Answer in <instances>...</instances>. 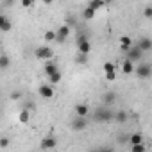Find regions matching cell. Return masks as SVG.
<instances>
[{"label":"cell","instance_id":"cell-31","mask_svg":"<svg viewBox=\"0 0 152 152\" xmlns=\"http://www.w3.org/2000/svg\"><path fill=\"white\" fill-rule=\"evenodd\" d=\"M22 6L23 7H31L32 6V0H22Z\"/></svg>","mask_w":152,"mask_h":152},{"label":"cell","instance_id":"cell-30","mask_svg":"<svg viewBox=\"0 0 152 152\" xmlns=\"http://www.w3.org/2000/svg\"><path fill=\"white\" fill-rule=\"evenodd\" d=\"M143 13H145V16H147V18H150V16H152V7H150V6H147Z\"/></svg>","mask_w":152,"mask_h":152},{"label":"cell","instance_id":"cell-9","mask_svg":"<svg viewBox=\"0 0 152 152\" xmlns=\"http://www.w3.org/2000/svg\"><path fill=\"white\" fill-rule=\"evenodd\" d=\"M57 145V140L54 138V136H47V138H43L41 140V143H39V148H43V150H48V148H54Z\"/></svg>","mask_w":152,"mask_h":152},{"label":"cell","instance_id":"cell-14","mask_svg":"<svg viewBox=\"0 0 152 152\" xmlns=\"http://www.w3.org/2000/svg\"><path fill=\"white\" fill-rule=\"evenodd\" d=\"M61 79H63V75H61V72H59V70L48 75V81H50V84H59V83H61Z\"/></svg>","mask_w":152,"mask_h":152},{"label":"cell","instance_id":"cell-20","mask_svg":"<svg viewBox=\"0 0 152 152\" xmlns=\"http://www.w3.org/2000/svg\"><path fill=\"white\" fill-rule=\"evenodd\" d=\"M106 6V2H104V0H91V2H90V7L91 9H95V11H99L100 7H104Z\"/></svg>","mask_w":152,"mask_h":152},{"label":"cell","instance_id":"cell-24","mask_svg":"<svg viewBox=\"0 0 152 152\" xmlns=\"http://www.w3.org/2000/svg\"><path fill=\"white\" fill-rule=\"evenodd\" d=\"M43 38H45L47 41H56V32H54V31H47V32L43 34Z\"/></svg>","mask_w":152,"mask_h":152},{"label":"cell","instance_id":"cell-4","mask_svg":"<svg viewBox=\"0 0 152 152\" xmlns=\"http://www.w3.org/2000/svg\"><path fill=\"white\" fill-rule=\"evenodd\" d=\"M141 57H143V52L138 48V47H129L127 48V59L129 61H132V63H140L141 61Z\"/></svg>","mask_w":152,"mask_h":152},{"label":"cell","instance_id":"cell-8","mask_svg":"<svg viewBox=\"0 0 152 152\" xmlns=\"http://www.w3.org/2000/svg\"><path fill=\"white\" fill-rule=\"evenodd\" d=\"M136 47L145 54V52H150V48H152V41H150V38L143 36V38H140V39H138V45H136Z\"/></svg>","mask_w":152,"mask_h":152},{"label":"cell","instance_id":"cell-13","mask_svg":"<svg viewBox=\"0 0 152 152\" xmlns=\"http://www.w3.org/2000/svg\"><path fill=\"white\" fill-rule=\"evenodd\" d=\"M90 113V107L86 104H77L75 106V115H79V116H86Z\"/></svg>","mask_w":152,"mask_h":152},{"label":"cell","instance_id":"cell-32","mask_svg":"<svg viewBox=\"0 0 152 152\" xmlns=\"http://www.w3.org/2000/svg\"><path fill=\"white\" fill-rule=\"evenodd\" d=\"M52 2H54V0H43V4H47V6H50Z\"/></svg>","mask_w":152,"mask_h":152},{"label":"cell","instance_id":"cell-19","mask_svg":"<svg viewBox=\"0 0 152 152\" xmlns=\"http://www.w3.org/2000/svg\"><path fill=\"white\" fill-rule=\"evenodd\" d=\"M127 140L131 141V145H134V143H141V141H143V136H141L140 132H134V134H131Z\"/></svg>","mask_w":152,"mask_h":152},{"label":"cell","instance_id":"cell-21","mask_svg":"<svg viewBox=\"0 0 152 152\" xmlns=\"http://www.w3.org/2000/svg\"><path fill=\"white\" fill-rule=\"evenodd\" d=\"M95 13H97V11H95V9H91V7L88 6V7L84 9L83 16H84V20H91V18H95Z\"/></svg>","mask_w":152,"mask_h":152},{"label":"cell","instance_id":"cell-2","mask_svg":"<svg viewBox=\"0 0 152 152\" xmlns=\"http://www.w3.org/2000/svg\"><path fill=\"white\" fill-rule=\"evenodd\" d=\"M132 73H136L138 79H148L150 75H152V66H150L148 63H141V64L134 66Z\"/></svg>","mask_w":152,"mask_h":152},{"label":"cell","instance_id":"cell-5","mask_svg":"<svg viewBox=\"0 0 152 152\" xmlns=\"http://www.w3.org/2000/svg\"><path fill=\"white\" fill-rule=\"evenodd\" d=\"M88 127V120H86V116H75L73 118V122H72V129L73 131H84Z\"/></svg>","mask_w":152,"mask_h":152},{"label":"cell","instance_id":"cell-18","mask_svg":"<svg viewBox=\"0 0 152 152\" xmlns=\"http://www.w3.org/2000/svg\"><path fill=\"white\" fill-rule=\"evenodd\" d=\"M113 120H116L118 124H124V122L127 120V113H125V111H118L116 115H113Z\"/></svg>","mask_w":152,"mask_h":152},{"label":"cell","instance_id":"cell-1","mask_svg":"<svg viewBox=\"0 0 152 152\" xmlns=\"http://www.w3.org/2000/svg\"><path fill=\"white\" fill-rule=\"evenodd\" d=\"M113 109L109 107V106H104V107H100V109H97L95 111V115H93V120L97 122V124H107V122H111L113 120Z\"/></svg>","mask_w":152,"mask_h":152},{"label":"cell","instance_id":"cell-27","mask_svg":"<svg viewBox=\"0 0 152 152\" xmlns=\"http://www.w3.org/2000/svg\"><path fill=\"white\" fill-rule=\"evenodd\" d=\"M106 79H107V81H115V79H116L115 70H113V72H106Z\"/></svg>","mask_w":152,"mask_h":152},{"label":"cell","instance_id":"cell-29","mask_svg":"<svg viewBox=\"0 0 152 152\" xmlns=\"http://www.w3.org/2000/svg\"><path fill=\"white\" fill-rule=\"evenodd\" d=\"M7 20H9V18H7L6 15H0V29H2V27H4V23H6Z\"/></svg>","mask_w":152,"mask_h":152},{"label":"cell","instance_id":"cell-7","mask_svg":"<svg viewBox=\"0 0 152 152\" xmlns=\"http://www.w3.org/2000/svg\"><path fill=\"white\" fill-rule=\"evenodd\" d=\"M68 34H70V25H61V27L57 29V32H56V41L63 43V41L68 38Z\"/></svg>","mask_w":152,"mask_h":152},{"label":"cell","instance_id":"cell-10","mask_svg":"<svg viewBox=\"0 0 152 152\" xmlns=\"http://www.w3.org/2000/svg\"><path fill=\"white\" fill-rule=\"evenodd\" d=\"M77 48H79V54L81 56H88L91 52V45L88 39H83V41H77Z\"/></svg>","mask_w":152,"mask_h":152},{"label":"cell","instance_id":"cell-11","mask_svg":"<svg viewBox=\"0 0 152 152\" xmlns=\"http://www.w3.org/2000/svg\"><path fill=\"white\" fill-rule=\"evenodd\" d=\"M115 100H116V95L113 93V91H109V93H104V99H102V102H104V106H113L115 104Z\"/></svg>","mask_w":152,"mask_h":152},{"label":"cell","instance_id":"cell-12","mask_svg":"<svg viewBox=\"0 0 152 152\" xmlns=\"http://www.w3.org/2000/svg\"><path fill=\"white\" fill-rule=\"evenodd\" d=\"M132 45V38L131 36H122L120 38V47H122V50L124 52H127V48Z\"/></svg>","mask_w":152,"mask_h":152},{"label":"cell","instance_id":"cell-33","mask_svg":"<svg viewBox=\"0 0 152 152\" xmlns=\"http://www.w3.org/2000/svg\"><path fill=\"white\" fill-rule=\"evenodd\" d=\"M15 2V0H6V4H13Z\"/></svg>","mask_w":152,"mask_h":152},{"label":"cell","instance_id":"cell-28","mask_svg":"<svg viewBox=\"0 0 152 152\" xmlns=\"http://www.w3.org/2000/svg\"><path fill=\"white\" fill-rule=\"evenodd\" d=\"M113 70H115V64L113 63H109V61L104 63V72H113Z\"/></svg>","mask_w":152,"mask_h":152},{"label":"cell","instance_id":"cell-16","mask_svg":"<svg viewBox=\"0 0 152 152\" xmlns=\"http://www.w3.org/2000/svg\"><path fill=\"white\" fill-rule=\"evenodd\" d=\"M54 72H57V64L54 63V61H47V64H45V73L47 75H50V73H54Z\"/></svg>","mask_w":152,"mask_h":152},{"label":"cell","instance_id":"cell-15","mask_svg":"<svg viewBox=\"0 0 152 152\" xmlns=\"http://www.w3.org/2000/svg\"><path fill=\"white\" fill-rule=\"evenodd\" d=\"M132 70H134V63H132V61H129V59H125V61H124V64H122V72L129 75V73H132Z\"/></svg>","mask_w":152,"mask_h":152},{"label":"cell","instance_id":"cell-22","mask_svg":"<svg viewBox=\"0 0 152 152\" xmlns=\"http://www.w3.org/2000/svg\"><path fill=\"white\" fill-rule=\"evenodd\" d=\"M9 64H11V61H9V57H7V56H2V57H0V70L9 68Z\"/></svg>","mask_w":152,"mask_h":152},{"label":"cell","instance_id":"cell-17","mask_svg":"<svg viewBox=\"0 0 152 152\" xmlns=\"http://www.w3.org/2000/svg\"><path fill=\"white\" fill-rule=\"evenodd\" d=\"M29 118H31V113H29V109H27V107H23V109L20 111V115H18V120H20L22 124H27V122H29Z\"/></svg>","mask_w":152,"mask_h":152},{"label":"cell","instance_id":"cell-25","mask_svg":"<svg viewBox=\"0 0 152 152\" xmlns=\"http://www.w3.org/2000/svg\"><path fill=\"white\" fill-rule=\"evenodd\" d=\"M9 138H0V148H7L9 147Z\"/></svg>","mask_w":152,"mask_h":152},{"label":"cell","instance_id":"cell-3","mask_svg":"<svg viewBox=\"0 0 152 152\" xmlns=\"http://www.w3.org/2000/svg\"><path fill=\"white\" fill-rule=\"evenodd\" d=\"M34 54H36V57H38V59H43V61H48V59H52V57H54V52H52V48H50V47H38Z\"/></svg>","mask_w":152,"mask_h":152},{"label":"cell","instance_id":"cell-26","mask_svg":"<svg viewBox=\"0 0 152 152\" xmlns=\"http://www.w3.org/2000/svg\"><path fill=\"white\" fill-rule=\"evenodd\" d=\"M11 27H13V23H11V20H7V22L4 23V27L0 29V31H2V32H9V31H11Z\"/></svg>","mask_w":152,"mask_h":152},{"label":"cell","instance_id":"cell-6","mask_svg":"<svg viewBox=\"0 0 152 152\" xmlns=\"http://www.w3.org/2000/svg\"><path fill=\"white\" fill-rule=\"evenodd\" d=\"M38 95H41L43 99H52V97L56 95V91H54L52 84H41V86L38 88Z\"/></svg>","mask_w":152,"mask_h":152},{"label":"cell","instance_id":"cell-23","mask_svg":"<svg viewBox=\"0 0 152 152\" xmlns=\"http://www.w3.org/2000/svg\"><path fill=\"white\" fill-rule=\"evenodd\" d=\"M131 150H132V152H145V150H147V147H145V145H143V141H141V143H134V145L131 147Z\"/></svg>","mask_w":152,"mask_h":152}]
</instances>
